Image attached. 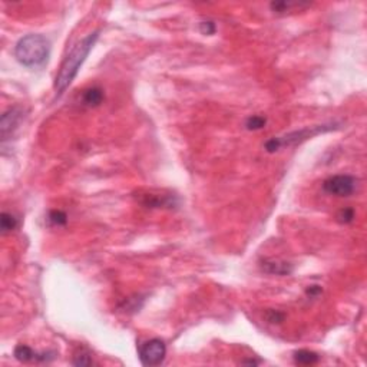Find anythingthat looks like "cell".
<instances>
[{
    "label": "cell",
    "mask_w": 367,
    "mask_h": 367,
    "mask_svg": "<svg viewBox=\"0 0 367 367\" xmlns=\"http://www.w3.org/2000/svg\"><path fill=\"white\" fill-rule=\"evenodd\" d=\"M96 39H98V32L88 35L81 42H78L74 46V49L70 50V53L65 57L63 63H62L60 69H59L56 81H55V88H56L57 94H63L67 89V86L74 82V79L78 75L81 66L85 62L86 56L92 50Z\"/></svg>",
    "instance_id": "1"
},
{
    "label": "cell",
    "mask_w": 367,
    "mask_h": 367,
    "mask_svg": "<svg viewBox=\"0 0 367 367\" xmlns=\"http://www.w3.org/2000/svg\"><path fill=\"white\" fill-rule=\"evenodd\" d=\"M50 43L42 35H28L22 38L15 47V56L22 65L36 67L43 65L49 57Z\"/></svg>",
    "instance_id": "2"
},
{
    "label": "cell",
    "mask_w": 367,
    "mask_h": 367,
    "mask_svg": "<svg viewBox=\"0 0 367 367\" xmlns=\"http://www.w3.org/2000/svg\"><path fill=\"white\" fill-rule=\"evenodd\" d=\"M334 128V123H330V125H317V126H311V128H306L302 131L291 132L285 136H280V138H273L265 143V150L268 152H274L277 150H280L281 146H288L292 143H299V142L304 141L307 138H311L320 132L330 131Z\"/></svg>",
    "instance_id": "3"
},
{
    "label": "cell",
    "mask_w": 367,
    "mask_h": 367,
    "mask_svg": "<svg viewBox=\"0 0 367 367\" xmlns=\"http://www.w3.org/2000/svg\"><path fill=\"white\" fill-rule=\"evenodd\" d=\"M165 354V343L160 339L148 340L139 347V358L143 366H158L164 361Z\"/></svg>",
    "instance_id": "4"
},
{
    "label": "cell",
    "mask_w": 367,
    "mask_h": 367,
    "mask_svg": "<svg viewBox=\"0 0 367 367\" xmlns=\"http://www.w3.org/2000/svg\"><path fill=\"white\" fill-rule=\"evenodd\" d=\"M323 188L331 195L348 197L356 188V179L350 175H334L324 181Z\"/></svg>",
    "instance_id": "5"
},
{
    "label": "cell",
    "mask_w": 367,
    "mask_h": 367,
    "mask_svg": "<svg viewBox=\"0 0 367 367\" xmlns=\"http://www.w3.org/2000/svg\"><path fill=\"white\" fill-rule=\"evenodd\" d=\"M23 119V109L22 108H10L9 111L2 115V119H0V135L3 139H6L10 133H13V131L19 126V123Z\"/></svg>",
    "instance_id": "6"
},
{
    "label": "cell",
    "mask_w": 367,
    "mask_h": 367,
    "mask_svg": "<svg viewBox=\"0 0 367 367\" xmlns=\"http://www.w3.org/2000/svg\"><path fill=\"white\" fill-rule=\"evenodd\" d=\"M50 353H42L39 354L36 351H33L29 346L25 344H19L18 347L15 348V357L18 358L19 361H32V360H36V361H47Z\"/></svg>",
    "instance_id": "7"
},
{
    "label": "cell",
    "mask_w": 367,
    "mask_h": 367,
    "mask_svg": "<svg viewBox=\"0 0 367 367\" xmlns=\"http://www.w3.org/2000/svg\"><path fill=\"white\" fill-rule=\"evenodd\" d=\"M261 268L265 273L277 274V275H287L292 271L291 264L278 261V260H264Z\"/></svg>",
    "instance_id": "8"
},
{
    "label": "cell",
    "mask_w": 367,
    "mask_h": 367,
    "mask_svg": "<svg viewBox=\"0 0 367 367\" xmlns=\"http://www.w3.org/2000/svg\"><path fill=\"white\" fill-rule=\"evenodd\" d=\"M320 360V356L314 351L310 350H299L294 353V361L297 364H304V366H309V364H314Z\"/></svg>",
    "instance_id": "9"
},
{
    "label": "cell",
    "mask_w": 367,
    "mask_h": 367,
    "mask_svg": "<svg viewBox=\"0 0 367 367\" xmlns=\"http://www.w3.org/2000/svg\"><path fill=\"white\" fill-rule=\"evenodd\" d=\"M104 99V92L99 88H89L84 94V102L88 106H98Z\"/></svg>",
    "instance_id": "10"
},
{
    "label": "cell",
    "mask_w": 367,
    "mask_h": 367,
    "mask_svg": "<svg viewBox=\"0 0 367 367\" xmlns=\"http://www.w3.org/2000/svg\"><path fill=\"white\" fill-rule=\"evenodd\" d=\"M16 227H18V219L15 216L12 214H8V212H2V215H0V228H2L3 234L13 231Z\"/></svg>",
    "instance_id": "11"
},
{
    "label": "cell",
    "mask_w": 367,
    "mask_h": 367,
    "mask_svg": "<svg viewBox=\"0 0 367 367\" xmlns=\"http://www.w3.org/2000/svg\"><path fill=\"white\" fill-rule=\"evenodd\" d=\"M264 125H265V118L260 116V115H254V116L248 118V121H247L248 129H261Z\"/></svg>",
    "instance_id": "12"
},
{
    "label": "cell",
    "mask_w": 367,
    "mask_h": 367,
    "mask_svg": "<svg viewBox=\"0 0 367 367\" xmlns=\"http://www.w3.org/2000/svg\"><path fill=\"white\" fill-rule=\"evenodd\" d=\"M49 221L55 226H63L66 224V214L62 211H52L49 214Z\"/></svg>",
    "instance_id": "13"
},
{
    "label": "cell",
    "mask_w": 367,
    "mask_h": 367,
    "mask_svg": "<svg viewBox=\"0 0 367 367\" xmlns=\"http://www.w3.org/2000/svg\"><path fill=\"white\" fill-rule=\"evenodd\" d=\"M75 366H91V364H94V361H92V358L91 356L88 354V353H81V354H76L75 358H74V361H72Z\"/></svg>",
    "instance_id": "14"
},
{
    "label": "cell",
    "mask_w": 367,
    "mask_h": 367,
    "mask_svg": "<svg viewBox=\"0 0 367 367\" xmlns=\"http://www.w3.org/2000/svg\"><path fill=\"white\" fill-rule=\"evenodd\" d=\"M339 221L340 223H351L353 221V218H354V211L351 209V208H344V209H341L339 212Z\"/></svg>",
    "instance_id": "15"
},
{
    "label": "cell",
    "mask_w": 367,
    "mask_h": 367,
    "mask_svg": "<svg viewBox=\"0 0 367 367\" xmlns=\"http://www.w3.org/2000/svg\"><path fill=\"white\" fill-rule=\"evenodd\" d=\"M199 30L204 35H212L215 32V25L212 22H201L199 23Z\"/></svg>",
    "instance_id": "16"
},
{
    "label": "cell",
    "mask_w": 367,
    "mask_h": 367,
    "mask_svg": "<svg viewBox=\"0 0 367 367\" xmlns=\"http://www.w3.org/2000/svg\"><path fill=\"white\" fill-rule=\"evenodd\" d=\"M243 364H257V361H254V360H247V361H243Z\"/></svg>",
    "instance_id": "17"
}]
</instances>
